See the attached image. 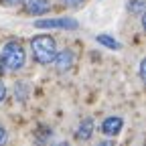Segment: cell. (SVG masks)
Returning a JSON list of instances; mask_svg holds the SVG:
<instances>
[{
  "mask_svg": "<svg viewBox=\"0 0 146 146\" xmlns=\"http://www.w3.org/2000/svg\"><path fill=\"white\" fill-rule=\"evenodd\" d=\"M63 2H65V4H69V6H79L83 0H63Z\"/></svg>",
  "mask_w": 146,
  "mask_h": 146,
  "instance_id": "cell-14",
  "label": "cell"
},
{
  "mask_svg": "<svg viewBox=\"0 0 146 146\" xmlns=\"http://www.w3.org/2000/svg\"><path fill=\"white\" fill-rule=\"evenodd\" d=\"M2 65L8 69V71H18L25 67V61H27V53L23 49V45L18 41H8L2 49V57H0Z\"/></svg>",
  "mask_w": 146,
  "mask_h": 146,
  "instance_id": "cell-2",
  "label": "cell"
},
{
  "mask_svg": "<svg viewBox=\"0 0 146 146\" xmlns=\"http://www.w3.org/2000/svg\"><path fill=\"white\" fill-rule=\"evenodd\" d=\"M96 41H98L100 45L108 47V49H114V51H120V49H122V45H120L116 39H112L110 35H98V36H96Z\"/></svg>",
  "mask_w": 146,
  "mask_h": 146,
  "instance_id": "cell-8",
  "label": "cell"
},
{
  "mask_svg": "<svg viewBox=\"0 0 146 146\" xmlns=\"http://www.w3.org/2000/svg\"><path fill=\"white\" fill-rule=\"evenodd\" d=\"M25 8L29 14H45L51 10L49 0H25Z\"/></svg>",
  "mask_w": 146,
  "mask_h": 146,
  "instance_id": "cell-6",
  "label": "cell"
},
{
  "mask_svg": "<svg viewBox=\"0 0 146 146\" xmlns=\"http://www.w3.org/2000/svg\"><path fill=\"white\" fill-rule=\"evenodd\" d=\"M2 2H4L6 6H16V4H21V2H25V0H2Z\"/></svg>",
  "mask_w": 146,
  "mask_h": 146,
  "instance_id": "cell-12",
  "label": "cell"
},
{
  "mask_svg": "<svg viewBox=\"0 0 146 146\" xmlns=\"http://www.w3.org/2000/svg\"><path fill=\"white\" fill-rule=\"evenodd\" d=\"M31 49H33V57L36 63L49 65L53 63V57L57 53V43L49 35H36L31 39Z\"/></svg>",
  "mask_w": 146,
  "mask_h": 146,
  "instance_id": "cell-1",
  "label": "cell"
},
{
  "mask_svg": "<svg viewBox=\"0 0 146 146\" xmlns=\"http://www.w3.org/2000/svg\"><path fill=\"white\" fill-rule=\"evenodd\" d=\"M6 98V87H4V83L2 81H0V102H2Z\"/></svg>",
  "mask_w": 146,
  "mask_h": 146,
  "instance_id": "cell-13",
  "label": "cell"
},
{
  "mask_svg": "<svg viewBox=\"0 0 146 146\" xmlns=\"http://www.w3.org/2000/svg\"><path fill=\"white\" fill-rule=\"evenodd\" d=\"M73 61H75V55H73L71 49H63L61 53H55V57H53V63H55V67H57L59 73L69 71L71 65H73Z\"/></svg>",
  "mask_w": 146,
  "mask_h": 146,
  "instance_id": "cell-4",
  "label": "cell"
},
{
  "mask_svg": "<svg viewBox=\"0 0 146 146\" xmlns=\"http://www.w3.org/2000/svg\"><path fill=\"white\" fill-rule=\"evenodd\" d=\"M144 0H130V2H128V10H130V14H134V16H142L144 14Z\"/></svg>",
  "mask_w": 146,
  "mask_h": 146,
  "instance_id": "cell-9",
  "label": "cell"
},
{
  "mask_svg": "<svg viewBox=\"0 0 146 146\" xmlns=\"http://www.w3.org/2000/svg\"><path fill=\"white\" fill-rule=\"evenodd\" d=\"M122 126H124V120L118 118V116H110L102 122V132L106 136H116L120 130H122Z\"/></svg>",
  "mask_w": 146,
  "mask_h": 146,
  "instance_id": "cell-5",
  "label": "cell"
},
{
  "mask_svg": "<svg viewBox=\"0 0 146 146\" xmlns=\"http://www.w3.org/2000/svg\"><path fill=\"white\" fill-rule=\"evenodd\" d=\"M36 29H63V31H75L79 25L75 18L69 16H61V18H41V21H35Z\"/></svg>",
  "mask_w": 146,
  "mask_h": 146,
  "instance_id": "cell-3",
  "label": "cell"
},
{
  "mask_svg": "<svg viewBox=\"0 0 146 146\" xmlns=\"http://www.w3.org/2000/svg\"><path fill=\"white\" fill-rule=\"evenodd\" d=\"M77 140H89L91 136H94V120L91 118H85L81 124H79V128H77Z\"/></svg>",
  "mask_w": 146,
  "mask_h": 146,
  "instance_id": "cell-7",
  "label": "cell"
},
{
  "mask_svg": "<svg viewBox=\"0 0 146 146\" xmlns=\"http://www.w3.org/2000/svg\"><path fill=\"white\" fill-rule=\"evenodd\" d=\"M0 73H2V61H0Z\"/></svg>",
  "mask_w": 146,
  "mask_h": 146,
  "instance_id": "cell-15",
  "label": "cell"
},
{
  "mask_svg": "<svg viewBox=\"0 0 146 146\" xmlns=\"http://www.w3.org/2000/svg\"><path fill=\"white\" fill-rule=\"evenodd\" d=\"M6 142V130H4V126L0 124V144H4Z\"/></svg>",
  "mask_w": 146,
  "mask_h": 146,
  "instance_id": "cell-11",
  "label": "cell"
},
{
  "mask_svg": "<svg viewBox=\"0 0 146 146\" xmlns=\"http://www.w3.org/2000/svg\"><path fill=\"white\" fill-rule=\"evenodd\" d=\"M138 73H140V79L144 81L146 79V59L140 61V67H138Z\"/></svg>",
  "mask_w": 146,
  "mask_h": 146,
  "instance_id": "cell-10",
  "label": "cell"
}]
</instances>
